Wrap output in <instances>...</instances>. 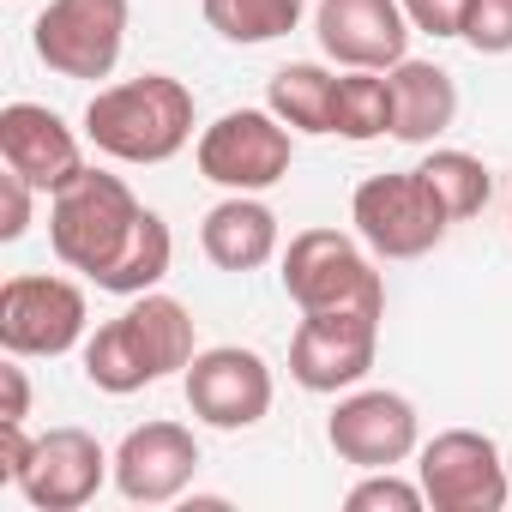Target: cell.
Here are the masks:
<instances>
[{
  "mask_svg": "<svg viewBox=\"0 0 512 512\" xmlns=\"http://www.w3.org/2000/svg\"><path fill=\"white\" fill-rule=\"evenodd\" d=\"M169 260H175V241H169V223L157 211H139V229L127 235V247L115 253V266H103L91 284L109 290V296H145L169 278Z\"/></svg>",
  "mask_w": 512,
  "mask_h": 512,
  "instance_id": "obj_19",
  "label": "cell"
},
{
  "mask_svg": "<svg viewBox=\"0 0 512 512\" xmlns=\"http://www.w3.org/2000/svg\"><path fill=\"white\" fill-rule=\"evenodd\" d=\"M302 7L308 0H205V25L223 37V43H278L302 25Z\"/></svg>",
  "mask_w": 512,
  "mask_h": 512,
  "instance_id": "obj_21",
  "label": "cell"
},
{
  "mask_svg": "<svg viewBox=\"0 0 512 512\" xmlns=\"http://www.w3.org/2000/svg\"><path fill=\"white\" fill-rule=\"evenodd\" d=\"M404 19L422 37H464L470 19V0H404Z\"/></svg>",
  "mask_w": 512,
  "mask_h": 512,
  "instance_id": "obj_26",
  "label": "cell"
},
{
  "mask_svg": "<svg viewBox=\"0 0 512 512\" xmlns=\"http://www.w3.org/2000/svg\"><path fill=\"white\" fill-rule=\"evenodd\" d=\"M193 356H199L193 350V314L175 296L145 290L127 314H115L109 326L91 332V344H85V380L97 392H109V398H127V392H145L163 374L187 368Z\"/></svg>",
  "mask_w": 512,
  "mask_h": 512,
  "instance_id": "obj_1",
  "label": "cell"
},
{
  "mask_svg": "<svg viewBox=\"0 0 512 512\" xmlns=\"http://www.w3.org/2000/svg\"><path fill=\"white\" fill-rule=\"evenodd\" d=\"M139 199L121 175L103 169H79L61 193H49V241H55V260L97 278L103 266H115V253L127 247V235L139 229Z\"/></svg>",
  "mask_w": 512,
  "mask_h": 512,
  "instance_id": "obj_3",
  "label": "cell"
},
{
  "mask_svg": "<svg viewBox=\"0 0 512 512\" xmlns=\"http://www.w3.org/2000/svg\"><path fill=\"white\" fill-rule=\"evenodd\" d=\"M0 157H7V169H19L37 193H61L85 169V151H79L73 127L43 103H7L0 109Z\"/></svg>",
  "mask_w": 512,
  "mask_h": 512,
  "instance_id": "obj_16",
  "label": "cell"
},
{
  "mask_svg": "<svg viewBox=\"0 0 512 512\" xmlns=\"http://www.w3.org/2000/svg\"><path fill=\"white\" fill-rule=\"evenodd\" d=\"M187 410L205 428L241 434L272 410V368L260 350H241V344H217L199 350L187 362Z\"/></svg>",
  "mask_w": 512,
  "mask_h": 512,
  "instance_id": "obj_11",
  "label": "cell"
},
{
  "mask_svg": "<svg viewBox=\"0 0 512 512\" xmlns=\"http://www.w3.org/2000/svg\"><path fill=\"white\" fill-rule=\"evenodd\" d=\"M422 181L434 187V199L446 205V217H452V223L476 217V211L488 205V193H494L488 163H482V157H470V151H434V157L422 163Z\"/></svg>",
  "mask_w": 512,
  "mask_h": 512,
  "instance_id": "obj_23",
  "label": "cell"
},
{
  "mask_svg": "<svg viewBox=\"0 0 512 512\" xmlns=\"http://www.w3.org/2000/svg\"><path fill=\"white\" fill-rule=\"evenodd\" d=\"M103 476H115V458L97 446V434L85 428H49L37 434V452L19 476V494L37 512H79L97 500Z\"/></svg>",
  "mask_w": 512,
  "mask_h": 512,
  "instance_id": "obj_13",
  "label": "cell"
},
{
  "mask_svg": "<svg viewBox=\"0 0 512 512\" xmlns=\"http://www.w3.org/2000/svg\"><path fill=\"white\" fill-rule=\"evenodd\" d=\"M464 43L476 55H512V0H470Z\"/></svg>",
  "mask_w": 512,
  "mask_h": 512,
  "instance_id": "obj_25",
  "label": "cell"
},
{
  "mask_svg": "<svg viewBox=\"0 0 512 512\" xmlns=\"http://www.w3.org/2000/svg\"><path fill=\"white\" fill-rule=\"evenodd\" d=\"M284 290L302 314H326V308H368L386 314V284L368 266V253L338 235V229H302L284 253Z\"/></svg>",
  "mask_w": 512,
  "mask_h": 512,
  "instance_id": "obj_4",
  "label": "cell"
},
{
  "mask_svg": "<svg viewBox=\"0 0 512 512\" xmlns=\"http://www.w3.org/2000/svg\"><path fill=\"white\" fill-rule=\"evenodd\" d=\"M85 139L115 163H169L193 139V91L169 73L109 85L85 109Z\"/></svg>",
  "mask_w": 512,
  "mask_h": 512,
  "instance_id": "obj_2",
  "label": "cell"
},
{
  "mask_svg": "<svg viewBox=\"0 0 512 512\" xmlns=\"http://www.w3.org/2000/svg\"><path fill=\"white\" fill-rule=\"evenodd\" d=\"M332 91L338 79L314 61H290L272 73V91H266V109L290 127V133H332Z\"/></svg>",
  "mask_w": 512,
  "mask_h": 512,
  "instance_id": "obj_20",
  "label": "cell"
},
{
  "mask_svg": "<svg viewBox=\"0 0 512 512\" xmlns=\"http://www.w3.org/2000/svg\"><path fill=\"white\" fill-rule=\"evenodd\" d=\"M31 181L19 175V169H7L0 175V205H7V217H0V241H19L25 229H31Z\"/></svg>",
  "mask_w": 512,
  "mask_h": 512,
  "instance_id": "obj_27",
  "label": "cell"
},
{
  "mask_svg": "<svg viewBox=\"0 0 512 512\" xmlns=\"http://www.w3.org/2000/svg\"><path fill=\"white\" fill-rule=\"evenodd\" d=\"M344 506L350 512H422L428 494H422V482H404L392 470H368V482H356L344 494Z\"/></svg>",
  "mask_w": 512,
  "mask_h": 512,
  "instance_id": "obj_24",
  "label": "cell"
},
{
  "mask_svg": "<svg viewBox=\"0 0 512 512\" xmlns=\"http://www.w3.org/2000/svg\"><path fill=\"white\" fill-rule=\"evenodd\" d=\"M416 482L434 512H500L512 494L500 446L476 428H446L416 446Z\"/></svg>",
  "mask_w": 512,
  "mask_h": 512,
  "instance_id": "obj_8",
  "label": "cell"
},
{
  "mask_svg": "<svg viewBox=\"0 0 512 512\" xmlns=\"http://www.w3.org/2000/svg\"><path fill=\"white\" fill-rule=\"evenodd\" d=\"M290 127L272 109H229L199 133V175L229 193H266L290 175Z\"/></svg>",
  "mask_w": 512,
  "mask_h": 512,
  "instance_id": "obj_6",
  "label": "cell"
},
{
  "mask_svg": "<svg viewBox=\"0 0 512 512\" xmlns=\"http://www.w3.org/2000/svg\"><path fill=\"white\" fill-rule=\"evenodd\" d=\"M350 223L380 260H422V253L440 247V235L452 229V217L434 199V187L422 181V169L368 175L356 187V199H350Z\"/></svg>",
  "mask_w": 512,
  "mask_h": 512,
  "instance_id": "obj_5",
  "label": "cell"
},
{
  "mask_svg": "<svg viewBox=\"0 0 512 512\" xmlns=\"http://www.w3.org/2000/svg\"><path fill=\"white\" fill-rule=\"evenodd\" d=\"M380 356V314L368 308H326V314H302L296 338H290V380L302 392H350L368 380Z\"/></svg>",
  "mask_w": 512,
  "mask_h": 512,
  "instance_id": "obj_7",
  "label": "cell"
},
{
  "mask_svg": "<svg viewBox=\"0 0 512 512\" xmlns=\"http://www.w3.org/2000/svg\"><path fill=\"white\" fill-rule=\"evenodd\" d=\"M31 452H37V440L25 434V422H0V476H7L13 488H19V476H25Z\"/></svg>",
  "mask_w": 512,
  "mask_h": 512,
  "instance_id": "obj_28",
  "label": "cell"
},
{
  "mask_svg": "<svg viewBox=\"0 0 512 512\" xmlns=\"http://www.w3.org/2000/svg\"><path fill=\"white\" fill-rule=\"evenodd\" d=\"M326 440L356 470H392L422 446V422H416V404L404 392H350L332 410Z\"/></svg>",
  "mask_w": 512,
  "mask_h": 512,
  "instance_id": "obj_12",
  "label": "cell"
},
{
  "mask_svg": "<svg viewBox=\"0 0 512 512\" xmlns=\"http://www.w3.org/2000/svg\"><path fill=\"white\" fill-rule=\"evenodd\" d=\"M19 362H25V356H13L7 368H0V386H7V410H0V422H25V416H31V380H25Z\"/></svg>",
  "mask_w": 512,
  "mask_h": 512,
  "instance_id": "obj_29",
  "label": "cell"
},
{
  "mask_svg": "<svg viewBox=\"0 0 512 512\" xmlns=\"http://www.w3.org/2000/svg\"><path fill=\"white\" fill-rule=\"evenodd\" d=\"M31 43L61 79H109L127 49V0H49Z\"/></svg>",
  "mask_w": 512,
  "mask_h": 512,
  "instance_id": "obj_9",
  "label": "cell"
},
{
  "mask_svg": "<svg viewBox=\"0 0 512 512\" xmlns=\"http://www.w3.org/2000/svg\"><path fill=\"white\" fill-rule=\"evenodd\" d=\"M332 133L350 139V145H368V139L392 133V79L350 67L332 91Z\"/></svg>",
  "mask_w": 512,
  "mask_h": 512,
  "instance_id": "obj_22",
  "label": "cell"
},
{
  "mask_svg": "<svg viewBox=\"0 0 512 512\" xmlns=\"http://www.w3.org/2000/svg\"><path fill=\"white\" fill-rule=\"evenodd\" d=\"M193 470H199V440L181 422H145L115 452V488L133 506H169V500H181L187 482H193Z\"/></svg>",
  "mask_w": 512,
  "mask_h": 512,
  "instance_id": "obj_15",
  "label": "cell"
},
{
  "mask_svg": "<svg viewBox=\"0 0 512 512\" xmlns=\"http://www.w3.org/2000/svg\"><path fill=\"white\" fill-rule=\"evenodd\" d=\"M314 31H320V49L356 73H392L410 49L404 0H320Z\"/></svg>",
  "mask_w": 512,
  "mask_h": 512,
  "instance_id": "obj_14",
  "label": "cell"
},
{
  "mask_svg": "<svg viewBox=\"0 0 512 512\" xmlns=\"http://www.w3.org/2000/svg\"><path fill=\"white\" fill-rule=\"evenodd\" d=\"M386 79H392V139L428 145V139H440V133L452 127V115H458V85H452L446 67L404 55Z\"/></svg>",
  "mask_w": 512,
  "mask_h": 512,
  "instance_id": "obj_18",
  "label": "cell"
},
{
  "mask_svg": "<svg viewBox=\"0 0 512 512\" xmlns=\"http://www.w3.org/2000/svg\"><path fill=\"white\" fill-rule=\"evenodd\" d=\"M199 247H205V260L217 272H260L278 253V211L260 205L253 193H229L223 205L205 211Z\"/></svg>",
  "mask_w": 512,
  "mask_h": 512,
  "instance_id": "obj_17",
  "label": "cell"
},
{
  "mask_svg": "<svg viewBox=\"0 0 512 512\" xmlns=\"http://www.w3.org/2000/svg\"><path fill=\"white\" fill-rule=\"evenodd\" d=\"M85 290L67 278H7L0 284V350L7 356H67L85 338Z\"/></svg>",
  "mask_w": 512,
  "mask_h": 512,
  "instance_id": "obj_10",
  "label": "cell"
}]
</instances>
